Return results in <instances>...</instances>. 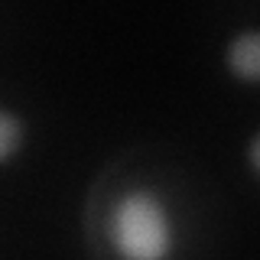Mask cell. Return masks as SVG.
<instances>
[{
  "label": "cell",
  "mask_w": 260,
  "mask_h": 260,
  "mask_svg": "<svg viewBox=\"0 0 260 260\" xmlns=\"http://www.w3.org/2000/svg\"><path fill=\"white\" fill-rule=\"evenodd\" d=\"M108 244L124 260L173 257L179 244V228L169 199L153 185H127L111 202Z\"/></svg>",
  "instance_id": "obj_1"
},
{
  "label": "cell",
  "mask_w": 260,
  "mask_h": 260,
  "mask_svg": "<svg viewBox=\"0 0 260 260\" xmlns=\"http://www.w3.org/2000/svg\"><path fill=\"white\" fill-rule=\"evenodd\" d=\"M221 72L241 88H260V32L244 26L224 39Z\"/></svg>",
  "instance_id": "obj_2"
},
{
  "label": "cell",
  "mask_w": 260,
  "mask_h": 260,
  "mask_svg": "<svg viewBox=\"0 0 260 260\" xmlns=\"http://www.w3.org/2000/svg\"><path fill=\"white\" fill-rule=\"evenodd\" d=\"M29 146V120L10 104H0V169L13 166Z\"/></svg>",
  "instance_id": "obj_3"
},
{
  "label": "cell",
  "mask_w": 260,
  "mask_h": 260,
  "mask_svg": "<svg viewBox=\"0 0 260 260\" xmlns=\"http://www.w3.org/2000/svg\"><path fill=\"white\" fill-rule=\"evenodd\" d=\"M244 162H247L250 179H257V176H260V134H250L247 150H244Z\"/></svg>",
  "instance_id": "obj_4"
}]
</instances>
